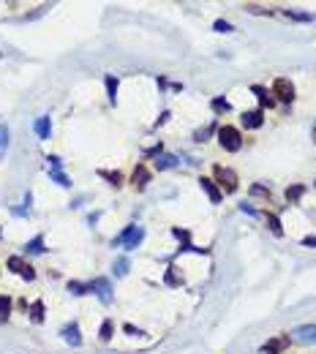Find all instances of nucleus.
<instances>
[{
    "instance_id": "f257e3e1",
    "label": "nucleus",
    "mask_w": 316,
    "mask_h": 354,
    "mask_svg": "<svg viewBox=\"0 0 316 354\" xmlns=\"http://www.w3.org/2000/svg\"><path fill=\"white\" fill-rule=\"evenodd\" d=\"M215 136H218V145L224 147L226 153H237L243 147V134H240L237 126H221L215 128Z\"/></svg>"
},
{
    "instance_id": "f03ea898",
    "label": "nucleus",
    "mask_w": 316,
    "mask_h": 354,
    "mask_svg": "<svg viewBox=\"0 0 316 354\" xmlns=\"http://www.w3.org/2000/svg\"><path fill=\"white\" fill-rule=\"evenodd\" d=\"M145 240V229L142 226H126L120 234L112 240V248H126V251H131V248H136Z\"/></svg>"
},
{
    "instance_id": "7ed1b4c3",
    "label": "nucleus",
    "mask_w": 316,
    "mask_h": 354,
    "mask_svg": "<svg viewBox=\"0 0 316 354\" xmlns=\"http://www.w3.org/2000/svg\"><path fill=\"white\" fill-rule=\"evenodd\" d=\"M213 177H215V185H218L221 191H224V194H234V191H237V175H234L232 169H229V166H215L213 169Z\"/></svg>"
},
{
    "instance_id": "20e7f679",
    "label": "nucleus",
    "mask_w": 316,
    "mask_h": 354,
    "mask_svg": "<svg viewBox=\"0 0 316 354\" xmlns=\"http://www.w3.org/2000/svg\"><path fill=\"white\" fill-rule=\"evenodd\" d=\"M272 98L275 101H281V104H292L294 101V85L289 82L286 77H278L275 82H272Z\"/></svg>"
},
{
    "instance_id": "39448f33",
    "label": "nucleus",
    "mask_w": 316,
    "mask_h": 354,
    "mask_svg": "<svg viewBox=\"0 0 316 354\" xmlns=\"http://www.w3.org/2000/svg\"><path fill=\"white\" fill-rule=\"evenodd\" d=\"M6 264H9V270H11V272H17V275L25 278V281H33V278H36L33 264L25 262L22 256H9V262H6Z\"/></svg>"
},
{
    "instance_id": "423d86ee",
    "label": "nucleus",
    "mask_w": 316,
    "mask_h": 354,
    "mask_svg": "<svg viewBox=\"0 0 316 354\" xmlns=\"http://www.w3.org/2000/svg\"><path fill=\"white\" fill-rule=\"evenodd\" d=\"M90 291L104 302V305L112 302V283H109V278H93V281H90Z\"/></svg>"
},
{
    "instance_id": "0eeeda50",
    "label": "nucleus",
    "mask_w": 316,
    "mask_h": 354,
    "mask_svg": "<svg viewBox=\"0 0 316 354\" xmlns=\"http://www.w3.org/2000/svg\"><path fill=\"white\" fill-rule=\"evenodd\" d=\"M199 188L210 196V202H213V204H218L221 199H224V191L215 185V180H213V177H199Z\"/></svg>"
},
{
    "instance_id": "6e6552de",
    "label": "nucleus",
    "mask_w": 316,
    "mask_h": 354,
    "mask_svg": "<svg viewBox=\"0 0 316 354\" xmlns=\"http://www.w3.org/2000/svg\"><path fill=\"white\" fill-rule=\"evenodd\" d=\"M286 346H289V335L283 332V335H275V338H270L267 343H264L262 351H264V354H281Z\"/></svg>"
},
{
    "instance_id": "1a4fd4ad",
    "label": "nucleus",
    "mask_w": 316,
    "mask_h": 354,
    "mask_svg": "<svg viewBox=\"0 0 316 354\" xmlns=\"http://www.w3.org/2000/svg\"><path fill=\"white\" fill-rule=\"evenodd\" d=\"M240 123H243V128H259L264 123V112L262 109H251V112H243V117H240Z\"/></svg>"
},
{
    "instance_id": "9d476101",
    "label": "nucleus",
    "mask_w": 316,
    "mask_h": 354,
    "mask_svg": "<svg viewBox=\"0 0 316 354\" xmlns=\"http://www.w3.org/2000/svg\"><path fill=\"white\" fill-rule=\"evenodd\" d=\"M147 183H150V169H147L145 164H139V166L134 169V175H131V185H134L136 191H142Z\"/></svg>"
},
{
    "instance_id": "9b49d317",
    "label": "nucleus",
    "mask_w": 316,
    "mask_h": 354,
    "mask_svg": "<svg viewBox=\"0 0 316 354\" xmlns=\"http://www.w3.org/2000/svg\"><path fill=\"white\" fill-rule=\"evenodd\" d=\"M33 131H36L39 139H49V134H52V120H49V115L39 117V120L33 123Z\"/></svg>"
},
{
    "instance_id": "f8f14e48",
    "label": "nucleus",
    "mask_w": 316,
    "mask_h": 354,
    "mask_svg": "<svg viewBox=\"0 0 316 354\" xmlns=\"http://www.w3.org/2000/svg\"><path fill=\"white\" fill-rule=\"evenodd\" d=\"M63 338L71 346H82V335H79V324H77V321H71L68 327H63Z\"/></svg>"
},
{
    "instance_id": "ddd939ff",
    "label": "nucleus",
    "mask_w": 316,
    "mask_h": 354,
    "mask_svg": "<svg viewBox=\"0 0 316 354\" xmlns=\"http://www.w3.org/2000/svg\"><path fill=\"white\" fill-rule=\"evenodd\" d=\"M251 93L259 98V104H262V107H272V104H275L272 93H267V88H262V85H253V88H251Z\"/></svg>"
},
{
    "instance_id": "4468645a",
    "label": "nucleus",
    "mask_w": 316,
    "mask_h": 354,
    "mask_svg": "<svg viewBox=\"0 0 316 354\" xmlns=\"http://www.w3.org/2000/svg\"><path fill=\"white\" fill-rule=\"evenodd\" d=\"M264 221H267V229L272 234H275V237H281L283 234V226H281V221H278V215L275 213H264Z\"/></svg>"
},
{
    "instance_id": "2eb2a0df",
    "label": "nucleus",
    "mask_w": 316,
    "mask_h": 354,
    "mask_svg": "<svg viewBox=\"0 0 316 354\" xmlns=\"http://www.w3.org/2000/svg\"><path fill=\"white\" fill-rule=\"evenodd\" d=\"M180 161H177V155H158L156 158V169L164 172V169H172V166H177Z\"/></svg>"
},
{
    "instance_id": "dca6fc26",
    "label": "nucleus",
    "mask_w": 316,
    "mask_h": 354,
    "mask_svg": "<svg viewBox=\"0 0 316 354\" xmlns=\"http://www.w3.org/2000/svg\"><path fill=\"white\" fill-rule=\"evenodd\" d=\"M25 251H28V253H44L47 251V248H44V234H36V237L25 245Z\"/></svg>"
},
{
    "instance_id": "f3484780",
    "label": "nucleus",
    "mask_w": 316,
    "mask_h": 354,
    "mask_svg": "<svg viewBox=\"0 0 316 354\" xmlns=\"http://www.w3.org/2000/svg\"><path fill=\"white\" fill-rule=\"evenodd\" d=\"M302 194H305V185H289V188H286V202L294 204Z\"/></svg>"
},
{
    "instance_id": "a211bd4d",
    "label": "nucleus",
    "mask_w": 316,
    "mask_h": 354,
    "mask_svg": "<svg viewBox=\"0 0 316 354\" xmlns=\"http://www.w3.org/2000/svg\"><path fill=\"white\" fill-rule=\"evenodd\" d=\"M294 335H297V338H300V340H316V327L311 324V327H297V330H294Z\"/></svg>"
},
{
    "instance_id": "6ab92c4d",
    "label": "nucleus",
    "mask_w": 316,
    "mask_h": 354,
    "mask_svg": "<svg viewBox=\"0 0 316 354\" xmlns=\"http://www.w3.org/2000/svg\"><path fill=\"white\" fill-rule=\"evenodd\" d=\"M112 332H115V321H112V319H107V321L101 324V332H98V335H101L104 343H109V340H112Z\"/></svg>"
},
{
    "instance_id": "aec40b11",
    "label": "nucleus",
    "mask_w": 316,
    "mask_h": 354,
    "mask_svg": "<svg viewBox=\"0 0 316 354\" xmlns=\"http://www.w3.org/2000/svg\"><path fill=\"white\" fill-rule=\"evenodd\" d=\"M9 139H11V134H9V126H0V161H3L6 150H9Z\"/></svg>"
},
{
    "instance_id": "412c9836",
    "label": "nucleus",
    "mask_w": 316,
    "mask_h": 354,
    "mask_svg": "<svg viewBox=\"0 0 316 354\" xmlns=\"http://www.w3.org/2000/svg\"><path fill=\"white\" fill-rule=\"evenodd\" d=\"M49 177H52L55 183L60 185V188H68V185H71V180L63 175V169H49Z\"/></svg>"
},
{
    "instance_id": "4be33fe9",
    "label": "nucleus",
    "mask_w": 316,
    "mask_h": 354,
    "mask_svg": "<svg viewBox=\"0 0 316 354\" xmlns=\"http://www.w3.org/2000/svg\"><path fill=\"white\" fill-rule=\"evenodd\" d=\"M210 107H213L215 115H224V112H229V101L218 96V98H213V101H210Z\"/></svg>"
},
{
    "instance_id": "5701e85b",
    "label": "nucleus",
    "mask_w": 316,
    "mask_h": 354,
    "mask_svg": "<svg viewBox=\"0 0 316 354\" xmlns=\"http://www.w3.org/2000/svg\"><path fill=\"white\" fill-rule=\"evenodd\" d=\"M112 270H115V275H117V278H123V275H126V272H128V259H126V256L115 259Z\"/></svg>"
},
{
    "instance_id": "b1692460",
    "label": "nucleus",
    "mask_w": 316,
    "mask_h": 354,
    "mask_svg": "<svg viewBox=\"0 0 316 354\" xmlns=\"http://www.w3.org/2000/svg\"><path fill=\"white\" fill-rule=\"evenodd\" d=\"M68 291H71V294H88V291H90V283H77V281H71V283H68Z\"/></svg>"
},
{
    "instance_id": "393cba45",
    "label": "nucleus",
    "mask_w": 316,
    "mask_h": 354,
    "mask_svg": "<svg viewBox=\"0 0 316 354\" xmlns=\"http://www.w3.org/2000/svg\"><path fill=\"white\" fill-rule=\"evenodd\" d=\"M107 93H109V101H117V79L112 77V74H109V77H107Z\"/></svg>"
},
{
    "instance_id": "a878e982",
    "label": "nucleus",
    "mask_w": 316,
    "mask_h": 354,
    "mask_svg": "<svg viewBox=\"0 0 316 354\" xmlns=\"http://www.w3.org/2000/svg\"><path fill=\"white\" fill-rule=\"evenodd\" d=\"M9 313H11V300H9V297L0 294V321L9 319Z\"/></svg>"
},
{
    "instance_id": "bb28decb",
    "label": "nucleus",
    "mask_w": 316,
    "mask_h": 354,
    "mask_svg": "<svg viewBox=\"0 0 316 354\" xmlns=\"http://www.w3.org/2000/svg\"><path fill=\"white\" fill-rule=\"evenodd\" d=\"M101 177H107V180H109V183H112V185H115V188H117V185H120V183H123V177H120V172H101Z\"/></svg>"
},
{
    "instance_id": "cd10ccee",
    "label": "nucleus",
    "mask_w": 316,
    "mask_h": 354,
    "mask_svg": "<svg viewBox=\"0 0 316 354\" xmlns=\"http://www.w3.org/2000/svg\"><path fill=\"white\" fill-rule=\"evenodd\" d=\"M251 194H253V196H264V199H270V188H264V185H251Z\"/></svg>"
},
{
    "instance_id": "c85d7f7f",
    "label": "nucleus",
    "mask_w": 316,
    "mask_h": 354,
    "mask_svg": "<svg viewBox=\"0 0 316 354\" xmlns=\"http://www.w3.org/2000/svg\"><path fill=\"white\" fill-rule=\"evenodd\" d=\"M33 321H44V305L33 302Z\"/></svg>"
},
{
    "instance_id": "c756f323",
    "label": "nucleus",
    "mask_w": 316,
    "mask_h": 354,
    "mask_svg": "<svg viewBox=\"0 0 316 354\" xmlns=\"http://www.w3.org/2000/svg\"><path fill=\"white\" fill-rule=\"evenodd\" d=\"M213 28H215V30H218V33H232V30H234V28H232V25H229V22H224V20H218V22H215V25H213Z\"/></svg>"
},
{
    "instance_id": "7c9ffc66",
    "label": "nucleus",
    "mask_w": 316,
    "mask_h": 354,
    "mask_svg": "<svg viewBox=\"0 0 316 354\" xmlns=\"http://www.w3.org/2000/svg\"><path fill=\"white\" fill-rule=\"evenodd\" d=\"M215 126H207V128H202V131H196V142H204L210 136V131H213Z\"/></svg>"
},
{
    "instance_id": "2f4dec72",
    "label": "nucleus",
    "mask_w": 316,
    "mask_h": 354,
    "mask_svg": "<svg viewBox=\"0 0 316 354\" xmlns=\"http://www.w3.org/2000/svg\"><path fill=\"white\" fill-rule=\"evenodd\" d=\"M240 210H243V213H248V215H256V210H253V207H251V204H245V202H243V204H240Z\"/></svg>"
},
{
    "instance_id": "473e14b6",
    "label": "nucleus",
    "mask_w": 316,
    "mask_h": 354,
    "mask_svg": "<svg viewBox=\"0 0 316 354\" xmlns=\"http://www.w3.org/2000/svg\"><path fill=\"white\" fill-rule=\"evenodd\" d=\"M302 245H305V248H316V237H305V240H302Z\"/></svg>"
},
{
    "instance_id": "72a5a7b5",
    "label": "nucleus",
    "mask_w": 316,
    "mask_h": 354,
    "mask_svg": "<svg viewBox=\"0 0 316 354\" xmlns=\"http://www.w3.org/2000/svg\"><path fill=\"white\" fill-rule=\"evenodd\" d=\"M311 131H313V136H316V120H313V128H311Z\"/></svg>"
},
{
    "instance_id": "f704fd0d",
    "label": "nucleus",
    "mask_w": 316,
    "mask_h": 354,
    "mask_svg": "<svg viewBox=\"0 0 316 354\" xmlns=\"http://www.w3.org/2000/svg\"><path fill=\"white\" fill-rule=\"evenodd\" d=\"M313 185H316V183H313Z\"/></svg>"
}]
</instances>
